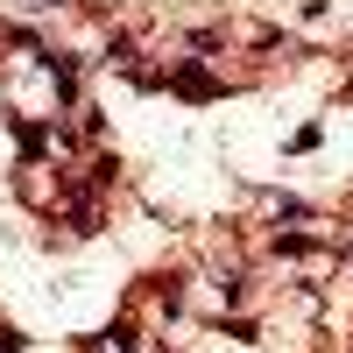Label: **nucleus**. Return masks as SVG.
<instances>
[{
  "mask_svg": "<svg viewBox=\"0 0 353 353\" xmlns=\"http://www.w3.org/2000/svg\"><path fill=\"white\" fill-rule=\"evenodd\" d=\"M170 92H184V99H212L219 78L205 71V64H184V71H170Z\"/></svg>",
  "mask_w": 353,
  "mask_h": 353,
  "instance_id": "f257e3e1",
  "label": "nucleus"
},
{
  "mask_svg": "<svg viewBox=\"0 0 353 353\" xmlns=\"http://www.w3.org/2000/svg\"><path fill=\"white\" fill-rule=\"evenodd\" d=\"M92 346H99V353H134V325H113V332H99Z\"/></svg>",
  "mask_w": 353,
  "mask_h": 353,
  "instance_id": "f03ea898",
  "label": "nucleus"
},
{
  "mask_svg": "<svg viewBox=\"0 0 353 353\" xmlns=\"http://www.w3.org/2000/svg\"><path fill=\"white\" fill-rule=\"evenodd\" d=\"M0 353H21V339H14V332H0Z\"/></svg>",
  "mask_w": 353,
  "mask_h": 353,
  "instance_id": "7ed1b4c3",
  "label": "nucleus"
}]
</instances>
